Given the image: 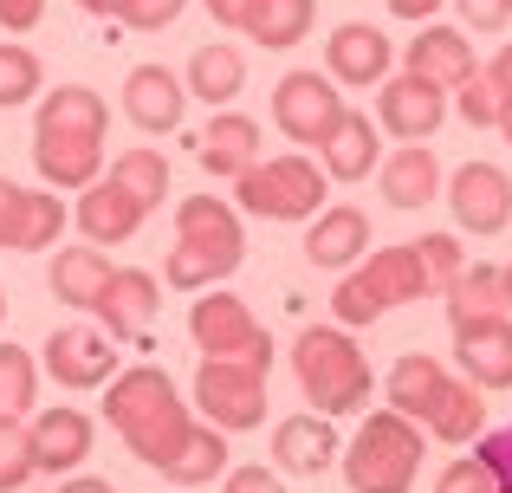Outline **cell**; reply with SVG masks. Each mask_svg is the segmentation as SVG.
Returning a JSON list of instances; mask_svg holds the SVG:
<instances>
[{
  "label": "cell",
  "instance_id": "obj_8",
  "mask_svg": "<svg viewBox=\"0 0 512 493\" xmlns=\"http://www.w3.org/2000/svg\"><path fill=\"white\" fill-rule=\"evenodd\" d=\"M188 338L201 344V357H234V364L273 370V338L247 312V299H234V292H201L188 305Z\"/></svg>",
  "mask_w": 512,
  "mask_h": 493
},
{
  "label": "cell",
  "instance_id": "obj_23",
  "mask_svg": "<svg viewBox=\"0 0 512 493\" xmlns=\"http://www.w3.org/2000/svg\"><path fill=\"white\" fill-rule=\"evenodd\" d=\"M344 448H338V429H331V416H286L273 429V461H279V474H325L331 461H338Z\"/></svg>",
  "mask_w": 512,
  "mask_h": 493
},
{
  "label": "cell",
  "instance_id": "obj_50",
  "mask_svg": "<svg viewBox=\"0 0 512 493\" xmlns=\"http://www.w3.org/2000/svg\"><path fill=\"white\" fill-rule=\"evenodd\" d=\"M85 13H98V20H117V0H78Z\"/></svg>",
  "mask_w": 512,
  "mask_h": 493
},
{
  "label": "cell",
  "instance_id": "obj_34",
  "mask_svg": "<svg viewBox=\"0 0 512 493\" xmlns=\"http://www.w3.org/2000/svg\"><path fill=\"white\" fill-rule=\"evenodd\" d=\"M111 182H124L130 195H137L143 208H156L169 195V156L163 150H124L111 163Z\"/></svg>",
  "mask_w": 512,
  "mask_h": 493
},
{
  "label": "cell",
  "instance_id": "obj_2",
  "mask_svg": "<svg viewBox=\"0 0 512 493\" xmlns=\"http://www.w3.org/2000/svg\"><path fill=\"white\" fill-rule=\"evenodd\" d=\"M389 409L409 416L415 429H428L435 442H474V435L487 429L480 390L474 383H454L428 351L396 357V370H389Z\"/></svg>",
  "mask_w": 512,
  "mask_h": 493
},
{
  "label": "cell",
  "instance_id": "obj_53",
  "mask_svg": "<svg viewBox=\"0 0 512 493\" xmlns=\"http://www.w3.org/2000/svg\"><path fill=\"white\" fill-rule=\"evenodd\" d=\"M0 318H7V292H0Z\"/></svg>",
  "mask_w": 512,
  "mask_h": 493
},
{
  "label": "cell",
  "instance_id": "obj_21",
  "mask_svg": "<svg viewBox=\"0 0 512 493\" xmlns=\"http://www.w3.org/2000/svg\"><path fill=\"white\" fill-rule=\"evenodd\" d=\"M143 215L150 208L137 202V195L124 189V182H91L85 195H78V228H85V241L91 247H117V241H130V234L143 228Z\"/></svg>",
  "mask_w": 512,
  "mask_h": 493
},
{
  "label": "cell",
  "instance_id": "obj_47",
  "mask_svg": "<svg viewBox=\"0 0 512 493\" xmlns=\"http://www.w3.org/2000/svg\"><path fill=\"white\" fill-rule=\"evenodd\" d=\"M247 7H253V0H208V13H214L221 26H234V33L247 26Z\"/></svg>",
  "mask_w": 512,
  "mask_h": 493
},
{
  "label": "cell",
  "instance_id": "obj_51",
  "mask_svg": "<svg viewBox=\"0 0 512 493\" xmlns=\"http://www.w3.org/2000/svg\"><path fill=\"white\" fill-rule=\"evenodd\" d=\"M493 130H500V137L512 143V98H500V117H493Z\"/></svg>",
  "mask_w": 512,
  "mask_h": 493
},
{
  "label": "cell",
  "instance_id": "obj_18",
  "mask_svg": "<svg viewBox=\"0 0 512 493\" xmlns=\"http://www.w3.org/2000/svg\"><path fill=\"white\" fill-rule=\"evenodd\" d=\"M402 72H415V78H428V85L454 91V85H467V78L480 72L474 39H467L461 26H422V33L409 39V65H402Z\"/></svg>",
  "mask_w": 512,
  "mask_h": 493
},
{
  "label": "cell",
  "instance_id": "obj_46",
  "mask_svg": "<svg viewBox=\"0 0 512 493\" xmlns=\"http://www.w3.org/2000/svg\"><path fill=\"white\" fill-rule=\"evenodd\" d=\"M487 78H493V91H500V98H512V39L500 52H493V65H487Z\"/></svg>",
  "mask_w": 512,
  "mask_h": 493
},
{
  "label": "cell",
  "instance_id": "obj_42",
  "mask_svg": "<svg viewBox=\"0 0 512 493\" xmlns=\"http://www.w3.org/2000/svg\"><path fill=\"white\" fill-rule=\"evenodd\" d=\"M454 7H461V20L474 33H506V20H512V0H454Z\"/></svg>",
  "mask_w": 512,
  "mask_h": 493
},
{
  "label": "cell",
  "instance_id": "obj_36",
  "mask_svg": "<svg viewBox=\"0 0 512 493\" xmlns=\"http://www.w3.org/2000/svg\"><path fill=\"white\" fill-rule=\"evenodd\" d=\"M46 85V65H39L33 46H0V111H13V104H26L33 91Z\"/></svg>",
  "mask_w": 512,
  "mask_h": 493
},
{
  "label": "cell",
  "instance_id": "obj_26",
  "mask_svg": "<svg viewBox=\"0 0 512 493\" xmlns=\"http://www.w3.org/2000/svg\"><path fill=\"white\" fill-rule=\"evenodd\" d=\"M376 176H383V195L389 208H428L441 195V163L428 143H402L396 156H383L376 163Z\"/></svg>",
  "mask_w": 512,
  "mask_h": 493
},
{
  "label": "cell",
  "instance_id": "obj_6",
  "mask_svg": "<svg viewBox=\"0 0 512 493\" xmlns=\"http://www.w3.org/2000/svg\"><path fill=\"white\" fill-rule=\"evenodd\" d=\"M428 292H435L428 286V266L409 241V247H376L363 266H350L338 279V292H331V305H338V325H376L389 305H415Z\"/></svg>",
  "mask_w": 512,
  "mask_h": 493
},
{
  "label": "cell",
  "instance_id": "obj_35",
  "mask_svg": "<svg viewBox=\"0 0 512 493\" xmlns=\"http://www.w3.org/2000/svg\"><path fill=\"white\" fill-rule=\"evenodd\" d=\"M39 396V364L33 351H20V344L0 338V416H26Z\"/></svg>",
  "mask_w": 512,
  "mask_h": 493
},
{
  "label": "cell",
  "instance_id": "obj_31",
  "mask_svg": "<svg viewBox=\"0 0 512 493\" xmlns=\"http://www.w3.org/2000/svg\"><path fill=\"white\" fill-rule=\"evenodd\" d=\"M312 20H318V0H253L240 33L260 39V46H273V52H286V46H299V39L312 33Z\"/></svg>",
  "mask_w": 512,
  "mask_h": 493
},
{
  "label": "cell",
  "instance_id": "obj_41",
  "mask_svg": "<svg viewBox=\"0 0 512 493\" xmlns=\"http://www.w3.org/2000/svg\"><path fill=\"white\" fill-rule=\"evenodd\" d=\"M182 7L188 0H117V20L137 26V33H156V26H169Z\"/></svg>",
  "mask_w": 512,
  "mask_h": 493
},
{
  "label": "cell",
  "instance_id": "obj_48",
  "mask_svg": "<svg viewBox=\"0 0 512 493\" xmlns=\"http://www.w3.org/2000/svg\"><path fill=\"white\" fill-rule=\"evenodd\" d=\"M389 13H396V20H428V13L441 7V0H383Z\"/></svg>",
  "mask_w": 512,
  "mask_h": 493
},
{
  "label": "cell",
  "instance_id": "obj_11",
  "mask_svg": "<svg viewBox=\"0 0 512 493\" xmlns=\"http://www.w3.org/2000/svg\"><path fill=\"white\" fill-rule=\"evenodd\" d=\"M39 351H46L52 383H65V390H104L117 377V338L98 325H59Z\"/></svg>",
  "mask_w": 512,
  "mask_h": 493
},
{
  "label": "cell",
  "instance_id": "obj_27",
  "mask_svg": "<svg viewBox=\"0 0 512 493\" xmlns=\"http://www.w3.org/2000/svg\"><path fill=\"white\" fill-rule=\"evenodd\" d=\"M240 85H247V52L227 46V39L195 46V59H188V98H201V104H234Z\"/></svg>",
  "mask_w": 512,
  "mask_h": 493
},
{
  "label": "cell",
  "instance_id": "obj_37",
  "mask_svg": "<svg viewBox=\"0 0 512 493\" xmlns=\"http://www.w3.org/2000/svg\"><path fill=\"white\" fill-rule=\"evenodd\" d=\"M33 474H39V461H33V429H26L20 416H0V493L26 487Z\"/></svg>",
  "mask_w": 512,
  "mask_h": 493
},
{
  "label": "cell",
  "instance_id": "obj_40",
  "mask_svg": "<svg viewBox=\"0 0 512 493\" xmlns=\"http://www.w3.org/2000/svg\"><path fill=\"white\" fill-rule=\"evenodd\" d=\"M454 91H461V117H467V124H474V130H493V117H500V91H493V78L474 72L467 85H454Z\"/></svg>",
  "mask_w": 512,
  "mask_h": 493
},
{
  "label": "cell",
  "instance_id": "obj_25",
  "mask_svg": "<svg viewBox=\"0 0 512 493\" xmlns=\"http://www.w3.org/2000/svg\"><path fill=\"white\" fill-rule=\"evenodd\" d=\"M363 247H370V215L363 208H318L312 215V234H305V260L312 266L344 273V266L363 260Z\"/></svg>",
  "mask_w": 512,
  "mask_h": 493
},
{
  "label": "cell",
  "instance_id": "obj_43",
  "mask_svg": "<svg viewBox=\"0 0 512 493\" xmlns=\"http://www.w3.org/2000/svg\"><path fill=\"white\" fill-rule=\"evenodd\" d=\"M221 493H286V474L279 468H260V461H253V468H234L227 474V487Z\"/></svg>",
  "mask_w": 512,
  "mask_h": 493
},
{
  "label": "cell",
  "instance_id": "obj_5",
  "mask_svg": "<svg viewBox=\"0 0 512 493\" xmlns=\"http://www.w3.org/2000/svg\"><path fill=\"white\" fill-rule=\"evenodd\" d=\"M422 429H415L409 416H396V409H376V416H363V429L350 435L344 448V481L350 493H409L415 474H422Z\"/></svg>",
  "mask_w": 512,
  "mask_h": 493
},
{
  "label": "cell",
  "instance_id": "obj_52",
  "mask_svg": "<svg viewBox=\"0 0 512 493\" xmlns=\"http://www.w3.org/2000/svg\"><path fill=\"white\" fill-rule=\"evenodd\" d=\"M500 279H506V312H512V260L500 266Z\"/></svg>",
  "mask_w": 512,
  "mask_h": 493
},
{
  "label": "cell",
  "instance_id": "obj_39",
  "mask_svg": "<svg viewBox=\"0 0 512 493\" xmlns=\"http://www.w3.org/2000/svg\"><path fill=\"white\" fill-rule=\"evenodd\" d=\"M435 493H500V474H493L480 455H461V461H448V468H441Z\"/></svg>",
  "mask_w": 512,
  "mask_h": 493
},
{
  "label": "cell",
  "instance_id": "obj_45",
  "mask_svg": "<svg viewBox=\"0 0 512 493\" xmlns=\"http://www.w3.org/2000/svg\"><path fill=\"white\" fill-rule=\"evenodd\" d=\"M46 20V0H0V26L7 33H33Z\"/></svg>",
  "mask_w": 512,
  "mask_h": 493
},
{
  "label": "cell",
  "instance_id": "obj_24",
  "mask_svg": "<svg viewBox=\"0 0 512 493\" xmlns=\"http://www.w3.org/2000/svg\"><path fill=\"white\" fill-rule=\"evenodd\" d=\"M33 163L52 189H91L104 163V137H65V130H33Z\"/></svg>",
  "mask_w": 512,
  "mask_h": 493
},
{
  "label": "cell",
  "instance_id": "obj_38",
  "mask_svg": "<svg viewBox=\"0 0 512 493\" xmlns=\"http://www.w3.org/2000/svg\"><path fill=\"white\" fill-rule=\"evenodd\" d=\"M415 253H422L428 286H435V292H448L454 279L467 273V260H461V247H454V234H422V241H415Z\"/></svg>",
  "mask_w": 512,
  "mask_h": 493
},
{
  "label": "cell",
  "instance_id": "obj_12",
  "mask_svg": "<svg viewBox=\"0 0 512 493\" xmlns=\"http://www.w3.org/2000/svg\"><path fill=\"white\" fill-rule=\"evenodd\" d=\"M441 117H448V91L415 78V72L383 78V91H376V124L396 143H428L441 130Z\"/></svg>",
  "mask_w": 512,
  "mask_h": 493
},
{
  "label": "cell",
  "instance_id": "obj_16",
  "mask_svg": "<svg viewBox=\"0 0 512 493\" xmlns=\"http://www.w3.org/2000/svg\"><path fill=\"white\" fill-rule=\"evenodd\" d=\"M91 312L104 318L98 331H111V338H150L156 312H163V299H156V273H143V266H111V279H104L98 305Z\"/></svg>",
  "mask_w": 512,
  "mask_h": 493
},
{
  "label": "cell",
  "instance_id": "obj_3",
  "mask_svg": "<svg viewBox=\"0 0 512 493\" xmlns=\"http://www.w3.org/2000/svg\"><path fill=\"white\" fill-rule=\"evenodd\" d=\"M240 260H247L240 215L221 195H188V202L175 208V247L163 260V279L175 292H208V286H221Z\"/></svg>",
  "mask_w": 512,
  "mask_h": 493
},
{
  "label": "cell",
  "instance_id": "obj_10",
  "mask_svg": "<svg viewBox=\"0 0 512 493\" xmlns=\"http://www.w3.org/2000/svg\"><path fill=\"white\" fill-rule=\"evenodd\" d=\"M273 124L286 130L292 143H318V150H325L331 130L344 124L338 78H325V72H286L273 85Z\"/></svg>",
  "mask_w": 512,
  "mask_h": 493
},
{
  "label": "cell",
  "instance_id": "obj_15",
  "mask_svg": "<svg viewBox=\"0 0 512 493\" xmlns=\"http://www.w3.org/2000/svg\"><path fill=\"white\" fill-rule=\"evenodd\" d=\"M454 357L474 390H512V312L454 318Z\"/></svg>",
  "mask_w": 512,
  "mask_h": 493
},
{
  "label": "cell",
  "instance_id": "obj_7",
  "mask_svg": "<svg viewBox=\"0 0 512 493\" xmlns=\"http://www.w3.org/2000/svg\"><path fill=\"white\" fill-rule=\"evenodd\" d=\"M234 195H240V208L260 215V221H312L331 195V176L312 156H266L247 176H234Z\"/></svg>",
  "mask_w": 512,
  "mask_h": 493
},
{
  "label": "cell",
  "instance_id": "obj_28",
  "mask_svg": "<svg viewBox=\"0 0 512 493\" xmlns=\"http://www.w3.org/2000/svg\"><path fill=\"white\" fill-rule=\"evenodd\" d=\"M376 163H383V130L363 111H344V124L331 130V143H325V176L331 182H363Z\"/></svg>",
  "mask_w": 512,
  "mask_h": 493
},
{
  "label": "cell",
  "instance_id": "obj_32",
  "mask_svg": "<svg viewBox=\"0 0 512 493\" xmlns=\"http://www.w3.org/2000/svg\"><path fill=\"white\" fill-rule=\"evenodd\" d=\"M163 474L175 487H201V481H214V474H227V435L214 429V422H195L188 442H182V455H175Z\"/></svg>",
  "mask_w": 512,
  "mask_h": 493
},
{
  "label": "cell",
  "instance_id": "obj_49",
  "mask_svg": "<svg viewBox=\"0 0 512 493\" xmlns=\"http://www.w3.org/2000/svg\"><path fill=\"white\" fill-rule=\"evenodd\" d=\"M59 493H117V487H111V481H91V474H72Z\"/></svg>",
  "mask_w": 512,
  "mask_h": 493
},
{
  "label": "cell",
  "instance_id": "obj_30",
  "mask_svg": "<svg viewBox=\"0 0 512 493\" xmlns=\"http://www.w3.org/2000/svg\"><path fill=\"white\" fill-rule=\"evenodd\" d=\"M104 279H111V260H104L98 247H59L52 253V299L91 312L98 292H104Z\"/></svg>",
  "mask_w": 512,
  "mask_h": 493
},
{
  "label": "cell",
  "instance_id": "obj_13",
  "mask_svg": "<svg viewBox=\"0 0 512 493\" xmlns=\"http://www.w3.org/2000/svg\"><path fill=\"white\" fill-rule=\"evenodd\" d=\"M65 234V202L46 189H20L0 176V247L13 253H46Z\"/></svg>",
  "mask_w": 512,
  "mask_h": 493
},
{
  "label": "cell",
  "instance_id": "obj_29",
  "mask_svg": "<svg viewBox=\"0 0 512 493\" xmlns=\"http://www.w3.org/2000/svg\"><path fill=\"white\" fill-rule=\"evenodd\" d=\"M33 130H65V137H104L111 130V111H104V98L91 85H59L46 91V104H39Z\"/></svg>",
  "mask_w": 512,
  "mask_h": 493
},
{
  "label": "cell",
  "instance_id": "obj_20",
  "mask_svg": "<svg viewBox=\"0 0 512 493\" xmlns=\"http://www.w3.org/2000/svg\"><path fill=\"white\" fill-rule=\"evenodd\" d=\"M26 429H33V461H39V474H72L78 461L91 455V416H85V409L52 403V409H39Z\"/></svg>",
  "mask_w": 512,
  "mask_h": 493
},
{
  "label": "cell",
  "instance_id": "obj_22",
  "mask_svg": "<svg viewBox=\"0 0 512 493\" xmlns=\"http://www.w3.org/2000/svg\"><path fill=\"white\" fill-rule=\"evenodd\" d=\"M195 163L208 169V176H247L253 163H260V124L253 117H240V111H221V117H208V130L195 137Z\"/></svg>",
  "mask_w": 512,
  "mask_h": 493
},
{
  "label": "cell",
  "instance_id": "obj_44",
  "mask_svg": "<svg viewBox=\"0 0 512 493\" xmlns=\"http://www.w3.org/2000/svg\"><path fill=\"white\" fill-rule=\"evenodd\" d=\"M480 461H487V468L500 474V493H512V429L487 435V442H480Z\"/></svg>",
  "mask_w": 512,
  "mask_h": 493
},
{
  "label": "cell",
  "instance_id": "obj_1",
  "mask_svg": "<svg viewBox=\"0 0 512 493\" xmlns=\"http://www.w3.org/2000/svg\"><path fill=\"white\" fill-rule=\"evenodd\" d=\"M104 422H111L117 435H124V448L137 461H150L156 474L169 468L175 455H182L188 429H195V416H188L182 390H175L169 370L156 364H137V370H117L111 383H104Z\"/></svg>",
  "mask_w": 512,
  "mask_h": 493
},
{
  "label": "cell",
  "instance_id": "obj_17",
  "mask_svg": "<svg viewBox=\"0 0 512 493\" xmlns=\"http://www.w3.org/2000/svg\"><path fill=\"white\" fill-rule=\"evenodd\" d=\"M325 59H331V78H338V85H383V78H389V59H396V46H389L383 26L344 20L338 33L325 39Z\"/></svg>",
  "mask_w": 512,
  "mask_h": 493
},
{
  "label": "cell",
  "instance_id": "obj_4",
  "mask_svg": "<svg viewBox=\"0 0 512 493\" xmlns=\"http://www.w3.org/2000/svg\"><path fill=\"white\" fill-rule=\"evenodd\" d=\"M292 377L318 416H350L370 403V357L344 325H305L292 344Z\"/></svg>",
  "mask_w": 512,
  "mask_h": 493
},
{
  "label": "cell",
  "instance_id": "obj_33",
  "mask_svg": "<svg viewBox=\"0 0 512 493\" xmlns=\"http://www.w3.org/2000/svg\"><path fill=\"white\" fill-rule=\"evenodd\" d=\"M493 312H506L500 266H467V273L448 286V325H454V318H493Z\"/></svg>",
  "mask_w": 512,
  "mask_h": 493
},
{
  "label": "cell",
  "instance_id": "obj_19",
  "mask_svg": "<svg viewBox=\"0 0 512 493\" xmlns=\"http://www.w3.org/2000/svg\"><path fill=\"white\" fill-rule=\"evenodd\" d=\"M124 111L137 117V130H150V137H169V130H182V111H188V85L163 65H137V72L124 78Z\"/></svg>",
  "mask_w": 512,
  "mask_h": 493
},
{
  "label": "cell",
  "instance_id": "obj_14",
  "mask_svg": "<svg viewBox=\"0 0 512 493\" xmlns=\"http://www.w3.org/2000/svg\"><path fill=\"white\" fill-rule=\"evenodd\" d=\"M448 208L467 234H500L512 221V176L500 163H461L448 176Z\"/></svg>",
  "mask_w": 512,
  "mask_h": 493
},
{
  "label": "cell",
  "instance_id": "obj_9",
  "mask_svg": "<svg viewBox=\"0 0 512 493\" xmlns=\"http://www.w3.org/2000/svg\"><path fill=\"white\" fill-rule=\"evenodd\" d=\"M195 403H201V416H208L221 435L260 429L266 422V370L260 364H234V357H201Z\"/></svg>",
  "mask_w": 512,
  "mask_h": 493
}]
</instances>
